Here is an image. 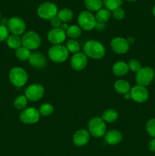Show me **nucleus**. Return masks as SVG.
I'll list each match as a JSON object with an SVG mask.
<instances>
[{"instance_id": "f257e3e1", "label": "nucleus", "mask_w": 155, "mask_h": 156, "mask_svg": "<svg viewBox=\"0 0 155 156\" xmlns=\"http://www.w3.org/2000/svg\"><path fill=\"white\" fill-rule=\"evenodd\" d=\"M84 53L88 57L94 59H100L106 54L105 47L99 41L91 40L85 43Z\"/></svg>"}, {"instance_id": "f03ea898", "label": "nucleus", "mask_w": 155, "mask_h": 156, "mask_svg": "<svg viewBox=\"0 0 155 156\" xmlns=\"http://www.w3.org/2000/svg\"><path fill=\"white\" fill-rule=\"evenodd\" d=\"M88 132L96 138L103 136L106 133V124L101 117H94L88 125Z\"/></svg>"}, {"instance_id": "7ed1b4c3", "label": "nucleus", "mask_w": 155, "mask_h": 156, "mask_svg": "<svg viewBox=\"0 0 155 156\" xmlns=\"http://www.w3.org/2000/svg\"><path fill=\"white\" fill-rule=\"evenodd\" d=\"M9 80L15 87H22L28 80L27 72L21 67H14L9 72Z\"/></svg>"}, {"instance_id": "20e7f679", "label": "nucleus", "mask_w": 155, "mask_h": 156, "mask_svg": "<svg viewBox=\"0 0 155 156\" xmlns=\"http://www.w3.org/2000/svg\"><path fill=\"white\" fill-rule=\"evenodd\" d=\"M68 53L66 47L59 44V45H53L49 50L48 55L50 60L56 63L63 62L68 59Z\"/></svg>"}, {"instance_id": "39448f33", "label": "nucleus", "mask_w": 155, "mask_h": 156, "mask_svg": "<svg viewBox=\"0 0 155 156\" xmlns=\"http://www.w3.org/2000/svg\"><path fill=\"white\" fill-rule=\"evenodd\" d=\"M58 8L56 4L51 2H45L37 8V15L44 20H51L58 14Z\"/></svg>"}, {"instance_id": "423d86ee", "label": "nucleus", "mask_w": 155, "mask_h": 156, "mask_svg": "<svg viewBox=\"0 0 155 156\" xmlns=\"http://www.w3.org/2000/svg\"><path fill=\"white\" fill-rule=\"evenodd\" d=\"M78 22L81 28L86 31H90L95 28L97 20H96L95 16L91 12L82 11L78 15Z\"/></svg>"}, {"instance_id": "0eeeda50", "label": "nucleus", "mask_w": 155, "mask_h": 156, "mask_svg": "<svg viewBox=\"0 0 155 156\" xmlns=\"http://www.w3.org/2000/svg\"><path fill=\"white\" fill-rule=\"evenodd\" d=\"M21 42L23 47H26L28 50H36L41 45V38L38 34L30 30L24 34L23 37L21 38Z\"/></svg>"}, {"instance_id": "6e6552de", "label": "nucleus", "mask_w": 155, "mask_h": 156, "mask_svg": "<svg viewBox=\"0 0 155 156\" xmlns=\"http://www.w3.org/2000/svg\"><path fill=\"white\" fill-rule=\"evenodd\" d=\"M154 71L150 67H143L137 73L136 82L138 85L146 87L151 83L154 78Z\"/></svg>"}, {"instance_id": "1a4fd4ad", "label": "nucleus", "mask_w": 155, "mask_h": 156, "mask_svg": "<svg viewBox=\"0 0 155 156\" xmlns=\"http://www.w3.org/2000/svg\"><path fill=\"white\" fill-rule=\"evenodd\" d=\"M40 117L39 110L34 108H28L22 110L20 114V120L25 124H34L37 123Z\"/></svg>"}, {"instance_id": "9d476101", "label": "nucleus", "mask_w": 155, "mask_h": 156, "mask_svg": "<svg viewBox=\"0 0 155 156\" xmlns=\"http://www.w3.org/2000/svg\"><path fill=\"white\" fill-rule=\"evenodd\" d=\"M7 27L12 34L19 36L25 31L26 24L21 18L14 16L8 20Z\"/></svg>"}, {"instance_id": "9b49d317", "label": "nucleus", "mask_w": 155, "mask_h": 156, "mask_svg": "<svg viewBox=\"0 0 155 156\" xmlns=\"http://www.w3.org/2000/svg\"><path fill=\"white\" fill-rule=\"evenodd\" d=\"M45 90L40 84H32L25 90V96L30 101H37L43 96Z\"/></svg>"}, {"instance_id": "f8f14e48", "label": "nucleus", "mask_w": 155, "mask_h": 156, "mask_svg": "<svg viewBox=\"0 0 155 156\" xmlns=\"http://www.w3.org/2000/svg\"><path fill=\"white\" fill-rule=\"evenodd\" d=\"M130 94L132 99L138 103H144L148 99V91L147 88L141 85H135L131 88Z\"/></svg>"}, {"instance_id": "ddd939ff", "label": "nucleus", "mask_w": 155, "mask_h": 156, "mask_svg": "<svg viewBox=\"0 0 155 156\" xmlns=\"http://www.w3.org/2000/svg\"><path fill=\"white\" fill-rule=\"evenodd\" d=\"M110 46L114 53L117 54H125L129 51L130 45L126 39L117 37L111 41Z\"/></svg>"}, {"instance_id": "4468645a", "label": "nucleus", "mask_w": 155, "mask_h": 156, "mask_svg": "<svg viewBox=\"0 0 155 156\" xmlns=\"http://www.w3.org/2000/svg\"><path fill=\"white\" fill-rule=\"evenodd\" d=\"M47 39L50 44L53 45L62 44L65 40V31L62 29L53 28L49 31L47 34Z\"/></svg>"}, {"instance_id": "2eb2a0df", "label": "nucleus", "mask_w": 155, "mask_h": 156, "mask_svg": "<svg viewBox=\"0 0 155 156\" xmlns=\"http://www.w3.org/2000/svg\"><path fill=\"white\" fill-rule=\"evenodd\" d=\"M88 64V56L83 53H76L71 59V66L76 71L83 70Z\"/></svg>"}, {"instance_id": "dca6fc26", "label": "nucleus", "mask_w": 155, "mask_h": 156, "mask_svg": "<svg viewBox=\"0 0 155 156\" xmlns=\"http://www.w3.org/2000/svg\"><path fill=\"white\" fill-rule=\"evenodd\" d=\"M29 62L33 66V68L37 69H44L47 65L46 58L43 53H31Z\"/></svg>"}, {"instance_id": "f3484780", "label": "nucleus", "mask_w": 155, "mask_h": 156, "mask_svg": "<svg viewBox=\"0 0 155 156\" xmlns=\"http://www.w3.org/2000/svg\"><path fill=\"white\" fill-rule=\"evenodd\" d=\"M90 140V133L85 129L76 131L73 136V143L76 146H84L88 144Z\"/></svg>"}, {"instance_id": "a211bd4d", "label": "nucleus", "mask_w": 155, "mask_h": 156, "mask_svg": "<svg viewBox=\"0 0 155 156\" xmlns=\"http://www.w3.org/2000/svg\"><path fill=\"white\" fill-rule=\"evenodd\" d=\"M104 140L107 144L110 145V146H115V145L121 143L122 140V136L119 131L112 129V130H109L106 133V134L104 135Z\"/></svg>"}, {"instance_id": "6ab92c4d", "label": "nucleus", "mask_w": 155, "mask_h": 156, "mask_svg": "<svg viewBox=\"0 0 155 156\" xmlns=\"http://www.w3.org/2000/svg\"><path fill=\"white\" fill-rule=\"evenodd\" d=\"M112 73L116 76H124L128 74L129 71V66L126 62L120 61L117 62L112 66Z\"/></svg>"}, {"instance_id": "aec40b11", "label": "nucleus", "mask_w": 155, "mask_h": 156, "mask_svg": "<svg viewBox=\"0 0 155 156\" xmlns=\"http://www.w3.org/2000/svg\"><path fill=\"white\" fill-rule=\"evenodd\" d=\"M114 88L117 93L122 94H127V93L130 92L131 90L130 84L127 81L123 80V79L117 80L114 84Z\"/></svg>"}, {"instance_id": "412c9836", "label": "nucleus", "mask_w": 155, "mask_h": 156, "mask_svg": "<svg viewBox=\"0 0 155 156\" xmlns=\"http://www.w3.org/2000/svg\"><path fill=\"white\" fill-rule=\"evenodd\" d=\"M85 6L89 12H97L102 9L103 0H84Z\"/></svg>"}, {"instance_id": "4be33fe9", "label": "nucleus", "mask_w": 155, "mask_h": 156, "mask_svg": "<svg viewBox=\"0 0 155 156\" xmlns=\"http://www.w3.org/2000/svg\"><path fill=\"white\" fill-rule=\"evenodd\" d=\"M111 15V12L108 9H106V8L105 9H100V10H98L96 13L95 18L97 20V21L98 22H102V23H106V21H108L110 18Z\"/></svg>"}, {"instance_id": "5701e85b", "label": "nucleus", "mask_w": 155, "mask_h": 156, "mask_svg": "<svg viewBox=\"0 0 155 156\" xmlns=\"http://www.w3.org/2000/svg\"><path fill=\"white\" fill-rule=\"evenodd\" d=\"M101 118L105 123H113L118 119V113L114 109H107L103 112Z\"/></svg>"}, {"instance_id": "b1692460", "label": "nucleus", "mask_w": 155, "mask_h": 156, "mask_svg": "<svg viewBox=\"0 0 155 156\" xmlns=\"http://www.w3.org/2000/svg\"><path fill=\"white\" fill-rule=\"evenodd\" d=\"M57 16L62 22L67 23L73 18V12L68 8H63L58 12Z\"/></svg>"}, {"instance_id": "393cba45", "label": "nucleus", "mask_w": 155, "mask_h": 156, "mask_svg": "<svg viewBox=\"0 0 155 156\" xmlns=\"http://www.w3.org/2000/svg\"><path fill=\"white\" fill-rule=\"evenodd\" d=\"M15 56L19 60L27 61L29 60V59H30V56H31V53H30V50L22 46L20 48L17 49L16 51H15Z\"/></svg>"}, {"instance_id": "a878e982", "label": "nucleus", "mask_w": 155, "mask_h": 156, "mask_svg": "<svg viewBox=\"0 0 155 156\" xmlns=\"http://www.w3.org/2000/svg\"><path fill=\"white\" fill-rule=\"evenodd\" d=\"M7 45L11 49L16 50L17 49L20 48L22 45L21 39L19 36H17V35H10L7 39Z\"/></svg>"}, {"instance_id": "bb28decb", "label": "nucleus", "mask_w": 155, "mask_h": 156, "mask_svg": "<svg viewBox=\"0 0 155 156\" xmlns=\"http://www.w3.org/2000/svg\"><path fill=\"white\" fill-rule=\"evenodd\" d=\"M122 4V0H103V5L110 12L121 7Z\"/></svg>"}, {"instance_id": "cd10ccee", "label": "nucleus", "mask_w": 155, "mask_h": 156, "mask_svg": "<svg viewBox=\"0 0 155 156\" xmlns=\"http://www.w3.org/2000/svg\"><path fill=\"white\" fill-rule=\"evenodd\" d=\"M66 34L71 39H75L79 37L81 34V28L78 25H71L68 26L66 30Z\"/></svg>"}, {"instance_id": "c85d7f7f", "label": "nucleus", "mask_w": 155, "mask_h": 156, "mask_svg": "<svg viewBox=\"0 0 155 156\" xmlns=\"http://www.w3.org/2000/svg\"><path fill=\"white\" fill-rule=\"evenodd\" d=\"M27 101L25 95H19L14 101V106L18 110H24L27 106Z\"/></svg>"}, {"instance_id": "c756f323", "label": "nucleus", "mask_w": 155, "mask_h": 156, "mask_svg": "<svg viewBox=\"0 0 155 156\" xmlns=\"http://www.w3.org/2000/svg\"><path fill=\"white\" fill-rule=\"evenodd\" d=\"M54 111V108L50 104H43L40 106L39 109V112L40 116L43 117H48V116L51 115Z\"/></svg>"}, {"instance_id": "7c9ffc66", "label": "nucleus", "mask_w": 155, "mask_h": 156, "mask_svg": "<svg viewBox=\"0 0 155 156\" xmlns=\"http://www.w3.org/2000/svg\"><path fill=\"white\" fill-rule=\"evenodd\" d=\"M66 48L68 52L76 53H78V51L80 50V45L78 43V41L71 39L66 43Z\"/></svg>"}, {"instance_id": "2f4dec72", "label": "nucleus", "mask_w": 155, "mask_h": 156, "mask_svg": "<svg viewBox=\"0 0 155 156\" xmlns=\"http://www.w3.org/2000/svg\"><path fill=\"white\" fill-rule=\"evenodd\" d=\"M128 66H129V69L132 70V71L134 72V73H138V72L142 68L141 65V62L136 59H130Z\"/></svg>"}, {"instance_id": "473e14b6", "label": "nucleus", "mask_w": 155, "mask_h": 156, "mask_svg": "<svg viewBox=\"0 0 155 156\" xmlns=\"http://www.w3.org/2000/svg\"><path fill=\"white\" fill-rule=\"evenodd\" d=\"M146 129L149 136L155 138V118H152L147 121L146 124Z\"/></svg>"}, {"instance_id": "72a5a7b5", "label": "nucleus", "mask_w": 155, "mask_h": 156, "mask_svg": "<svg viewBox=\"0 0 155 156\" xmlns=\"http://www.w3.org/2000/svg\"><path fill=\"white\" fill-rule=\"evenodd\" d=\"M9 37V30L4 24H0V42L6 41Z\"/></svg>"}, {"instance_id": "f704fd0d", "label": "nucleus", "mask_w": 155, "mask_h": 156, "mask_svg": "<svg viewBox=\"0 0 155 156\" xmlns=\"http://www.w3.org/2000/svg\"><path fill=\"white\" fill-rule=\"evenodd\" d=\"M125 15H126L125 11L121 7L112 11V16L115 19L118 20V21L122 20L125 18Z\"/></svg>"}, {"instance_id": "c9c22d12", "label": "nucleus", "mask_w": 155, "mask_h": 156, "mask_svg": "<svg viewBox=\"0 0 155 156\" xmlns=\"http://www.w3.org/2000/svg\"><path fill=\"white\" fill-rule=\"evenodd\" d=\"M50 24H51V26L53 28H59L62 25V21L56 15V16H55L54 18L50 20Z\"/></svg>"}, {"instance_id": "e433bc0d", "label": "nucleus", "mask_w": 155, "mask_h": 156, "mask_svg": "<svg viewBox=\"0 0 155 156\" xmlns=\"http://www.w3.org/2000/svg\"><path fill=\"white\" fill-rule=\"evenodd\" d=\"M95 28L97 29V30H99V31H101V30H103L106 28V24H105V23L98 22V21H97L95 25Z\"/></svg>"}, {"instance_id": "4c0bfd02", "label": "nucleus", "mask_w": 155, "mask_h": 156, "mask_svg": "<svg viewBox=\"0 0 155 156\" xmlns=\"http://www.w3.org/2000/svg\"><path fill=\"white\" fill-rule=\"evenodd\" d=\"M148 148L150 149V151L151 152H155V138H153V140H151L150 141L148 144Z\"/></svg>"}, {"instance_id": "58836bf2", "label": "nucleus", "mask_w": 155, "mask_h": 156, "mask_svg": "<svg viewBox=\"0 0 155 156\" xmlns=\"http://www.w3.org/2000/svg\"><path fill=\"white\" fill-rule=\"evenodd\" d=\"M68 26L67 25L66 23H64V24H62V25H61L60 28L62 29V30H65V31H66L67 29H68Z\"/></svg>"}, {"instance_id": "ea45409f", "label": "nucleus", "mask_w": 155, "mask_h": 156, "mask_svg": "<svg viewBox=\"0 0 155 156\" xmlns=\"http://www.w3.org/2000/svg\"><path fill=\"white\" fill-rule=\"evenodd\" d=\"M124 98H125V99H127V100H129V99H132L130 92H129V93H127V94H124Z\"/></svg>"}, {"instance_id": "a19ab883", "label": "nucleus", "mask_w": 155, "mask_h": 156, "mask_svg": "<svg viewBox=\"0 0 155 156\" xmlns=\"http://www.w3.org/2000/svg\"><path fill=\"white\" fill-rule=\"evenodd\" d=\"M127 40V41H128V43H129V45H130V44H133L134 43V38H132V37H129L128 38V39H126Z\"/></svg>"}, {"instance_id": "79ce46f5", "label": "nucleus", "mask_w": 155, "mask_h": 156, "mask_svg": "<svg viewBox=\"0 0 155 156\" xmlns=\"http://www.w3.org/2000/svg\"><path fill=\"white\" fill-rule=\"evenodd\" d=\"M153 15L155 16V5L153 6Z\"/></svg>"}, {"instance_id": "37998d69", "label": "nucleus", "mask_w": 155, "mask_h": 156, "mask_svg": "<svg viewBox=\"0 0 155 156\" xmlns=\"http://www.w3.org/2000/svg\"><path fill=\"white\" fill-rule=\"evenodd\" d=\"M126 1H128V2H136V1H138V0H126Z\"/></svg>"}, {"instance_id": "c03bdc74", "label": "nucleus", "mask_w": 155, "mask_h": 156, "mask_svg": "<svg viewBox=\"0 0 155 156\" xmlns=\"http://www.w3.org/2000/svg\"><path fill=\"white\" fill-rule=\"evenodd\" d=\"M0 19H1V14H0Z\"/></svg>"}]
</instances>
